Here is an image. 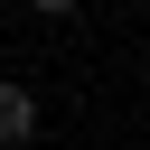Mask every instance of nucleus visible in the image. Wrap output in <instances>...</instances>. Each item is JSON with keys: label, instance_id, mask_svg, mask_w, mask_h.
Masks as SVG:
<instances>
[{"label": "nucleus", "instance_id": "obj_1", "mask_svg": "<svg viewBox=\"0 0 150 150\" xmlns=\"http://www.w3.org/2000/svg\"><path fill=\"white\" fill-rule=\"evenodd\" d=\"M28 141H38V94L0 84V150H28Z\"/></svg>", "mask_w": 150, "mask_h": 150}, {"label": "nucleus", "instance_id": "obj_2", "mask_svg": "<svg viewBox=\"0 0 150 150\" xmlns=\"http://www.w3.org/2000/svg\"><path fill=\"white\" fill-rule=\"evenodd\" d=\"M28 9H38V19H66V9H75V0H28Z\"/></svg>", "mask_w": 150, "mask_h": 150}]
</instances>
